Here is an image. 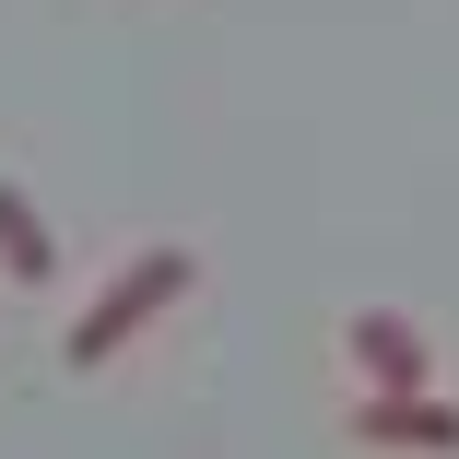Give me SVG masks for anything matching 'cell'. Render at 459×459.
Wrapping results in <instances>:
<instances>
[{
  "label": "cell",
  "instance_id": "cell-1",
  "mask_svg": "<svg viewBox=\"0 0 459 459\" xmlns=\"http://www.w3.org/2000/svg\"><path fill=\"white\" fill-rule=\"evenodd\" d=\"M189 283H201V259L177 247V236L130 247V259L107 271V283H95V307H82V318L59 330V365H82V377H95V365H118V353H130V342H142V330H153L177 295H189Z\"/></svg>",
  "mask_w": 459,
  "mask_h": 459
},
{
  "label": "cell",
  "instance_id": "cell-2",
  "mask_svg": "<svg viewBox=\"0 0 459 459\" xmlns=\"http://www.w3.org/2000/svg\"><path fill=\"white\" fill-rule=\"evenodd\" d=\"M353 436L389 447V459H459V401H436V389H365Z\"/></svg>",
  "mask_w": 459,
  "mask_h": 459
},
{
  "label": "cell",
  "instance_id": "cell-3",
  "mask_svg": "<svg viewBox=\"0 0 459 459\" xmlns=\"http://www.w3.org/2000/svg\"><path fill=\"white\" fill-rule=\"evenodd\" d=\"M342 353H353L365 389H436V353H424V330L401 307H353L342 318Z\"/></svg>",
  "mask_w": 459,
  "mask_h": 459
},
{
  "label": "cell",
  "instance_id": "cell-4",
  "mask_svg": "<svg viewBox=\"0 0 459 459\" xmlns=\"http://www.w3.org/2000/svg\"><path fill=\"white\" fill-rule=\"evenodd\" d=\"M0 271H13V283H48V271H59V236H48V212H36L24 177H0Z\"/></svg>",
  "mask_w": 459,
  "mask_h": 459
}]
</instances>
